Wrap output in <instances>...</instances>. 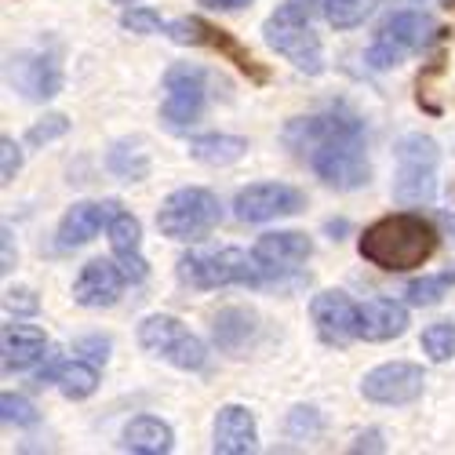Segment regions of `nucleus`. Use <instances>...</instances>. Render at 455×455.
Masks as SVG:
<instances>
[{
    "instance_id": "4c0bfd02",
    "label": "nucleus",
    "mask_w": 455,
    "mask_h": 455,
    "mask_svg": "<svg viewBox=\"0 0 455 455\" xmlns=\"http://www.w3.org/2000/svg\"><path fill=\"white\" fill-rule=\"evenodd\" d=\"M350 451H387V444H383V434H379V430H368V434H361V437L350 444Z\"/></svg>"
},
{
    "instance_id": "9d476101",
    "label": "nucleus",
    "mask_w": 455,
    "mask_h": 455,
    "mask_svg": "<svg viewBox=\"0 0 455 455\" xmlns=\"http://www.w3.org/2000/svg\"><path fill=\"white\" fill-rule=\"evenodd\" d=\"M168 36L175 44H194V48H208V52H219L226 62H234L244 77H251L255 84H267L270 81V73L262 69L255 59H251V52L237 41L234 33H226V29H219V26H212V22H204V19H197V15H189V19H175V22H168Z\"/></svg>"
},
{
    "instance_id": "2f4dec72",
    "label": "nucleus",
    "mask_w": 455,
    "mask_h": 455,
    "mask_svg": "<svg viewBox=\"0 0 455 455\" xmlns=\"http://www.w3.org/2000/svg\"><path fill=\"white\" fill-rule=\"evenodd\" d=\"M66 132H69V117H66V113H52V117H44L41 124H33V128L26 132V142L41 149V146H48V142L62 139Z\"/></svg>"
},
{
    "instance_id": "a878e982",
    "label": "nucleus",
    "mask_w": 455,
    "mask_h": 455,
    "mask_svg": "<svg viewBox=\"0 0 455 455\" xmlns=\"http://www.w3.org/2000/svg\"><path fill=\"white\" fill-rule=\"evenodd\" d=\"M106 168L117 179H124V182H139V179L149 175V154L142 149V142L121 139V142H113L109 157H106Z\"/></svg>"
},
{
    "instance_id": "ea45409f",
    "label": "nucleus",
    "mask_w": 455,
    "mask_h": 455,
    "mask_svg": "<svg viewBox=\"0 0 455 455\" xmlns=\"http://www.w3.org/2000/svg\"><path fill=\"white\" fill-rule=\"evenodd\" d=\"M117 4H139V0H117Z\"/></svg>"
},
{
    "instance_id": "f257e3e1",
    "label": "nucleus",
    "mask_w": 455,
    "mask_h": 455,
    "mask_svg": "<svg viewBox=\"0 0 455 455\" xmlns=\"http://www.w3.org/2000/svg\"><path fill=\"white\" fill-rule=\"evenodd\" d=\"M284 146L331 189H361L371 175L364 121L343 106H328L310 117H295L281 132Z\"/></svg>"
},
{
    "instance_id": "ddd939ff",
    "label": "nucleus",
    "mask_w": 455,
    "mask_h": 455,
    "mask_svg": "<svg viewBox=\"0 0 455 455\" xmlns=\"http://www.w3.org/2000/svg\"><path fill=\"white\" fill-rule=\"evenodd\" d=\"M8 81L29 102H48L62 92V66L48 52H19L8 59Z\"/></svg>"
},
{
    "instance_id": "b1692460",
    "label": "nucleus",
    "mask_w": 455,
    "mask_h": 455,
    "mask_svg": "<svg viewBox=\"0 0 455 455\" xmlns=\"http://www.w3.org/2000/svg\"><path fill=\"white\" fill-rule=\"evenodd\" d=\"M121 448L135 455H168L175 448V434L157 415H139L121 434Z\"/></svg>"
},
{
    "instance_id": "cd10ccee",
    "label": "nucleus",
    "mask_w": 455,
    "mask_h": 455,
    "mask_svg": "<svg viewBox=\"0 0 455 455\" xmlns=\"http://www.w3.org/2000/svg\"><path fill=\"white\" fill-rule=\"evenodd\" d=\"M379 0H321V12L335 29H357Z\"/></svg>"
},
{
    "instance_id": "aec40b11",
    "label": "nucleus",
    "mask_w": 455,
    "mask_h": 455,
    "mask_svg": "<svg viewBox=\"0 0 455 455\" xmlns=\"http://www.w3.org/2000/svg\"><path fill=\"white\" fill-rule=\"evenodd\" d=\"M106 237H109V248H113V259L121 262V270L128 274L132 284H139L149 270H146V255H142V226L132 212H121L109 219L106 226Z\"/></svg>"
},
{
    "instance_id": "393cba45",
    "label": "nucleus",
    "mask_w": 455,
    "mask_h": 455,
    "mask_svg": "<svg viewBox=\"0 0 455 455\" xmlns=\"http://www.w3.org/2000/svg\"><path fill=\"white\" fill-rule=\"evenodd\" d=\"M244 154H248V139H237V135H201L189 142V157L208 168L237 164Z\"/></svg>"
},
{
    "instance_id": "f03ea898",
    "label": "nucleus",
    "mask_w": 455,
    "mask_h": 455,
    "mask_svg": "<svg viewBox=\"0 0 455 455\" xmlns=\"http://www.w3.org/2000/svg\"><path fill=\"white\" fill-rule=\"evenodd\" d=\"M437 248H441L437 226L419 212H394L375 219L371 226H364V234L357 241V251L368 267L387 274L423 270L437 255Z\"/></svg>"
},
{
    "instance_id": "dca6fc26",
    "label": "nucleus",
    "mask_w": 455,
    "mask_h": 455,
    "mask_svg": "<svg viewBox=\"0 0 455 455\" xmlns=\"http://www.w3.org/2000/svg\"><path fill=\"white\" fill-rule=\"evenodd\" d=\"M52 361V343L36 324H4L0 331V364L8 375L44 368Z\"/></svg>"
},
{
    "instance_id": "1a4fd4ad",
    "label": "nucleus",
    "mask_w": 455,
    "mask_h": 455,
    "mask_svg": "<svg viewBox=\"0 0 455 455\" xmlns=\"http://www.w3.org/2000/svg\"><path fill=\"white\" fill-rule=\"evenodd\" d=\"M430 36H434V19L430 15H423V12H394L375 33V41L368 48V66L371 69H394L411 52L427 48Z\"/></svg>"
},
{
    "instance_id": "72a5a7b5",
    "label": "nucleus",
    "mask_w": 455,
    "mask_h": 455,
    "mask_svg": "<svg viewBox=\"0 0 455 455\" xmlns=\"http://www.w3.org/2000/svg\"><path fill=\"white\" fill-rule=\"evenodd\" d=\"M22 172V146L12 139V135H4L0 139V182H15V175Z\"/></svg>"
},
{
    "instance_id": "39448f33",
    "label": "nucleus",
    "mask_w": 455,
    "mask_h": 455,
    "mask_svg": "<svg viewBox=\"0 0 455 455\" xmlns=\"http://www.w3.org/2000/svg\"><path fill=\"white\" fill-rule=\"evenodd\" d=\"M222 222V204L212 189L204 186H182L175 194L164 197L161 212H157V230L168 237V241H179V244H194V241H204L215 226Z\"/></svg>"
},
{
    "instance_id": "c9c22d12",
    "label": "nucleus",
    "mask_w": 455,
    "mask_h": 455,
    "mask_svg": "<svg viewBox=\"0 0 455 455\" xmlns=\"http://www.w3.org/2000/svg\"><path fill=\"white\" fill-rule=\"evenodd\" d=\"M0 237H4V241H0V248H4V251H0V270L12 274L15 270V237H12V226H4Z\"/></svg>"
},
{
    "instance_id": "20e7f679",
    "label": "nucleus",
    "mask_w": 455,
    "mask_h": 455,
    "mask_svg": "<svg viewBox=\"0 0 455 455\" xmlns=\"http://www.w3.org/2000/svg\"><path fill=\"white\" fill-rule=\"evenodd\" d=\"M179 281L194 291H215V288H259L267 274L259 270L251 251L241 248H219V251H189L179 259Z\"/></svg>"
},
{
    "instance_id": "5701e85b",
    "label": "nucleus",
    "mask_w": 455,
    "mask_h": 455,
    "mask_svg": "<svg viewBox=\"0 0 455 455\" xmlns=\"http://www.w3.org/2000/svg\"><path fill=\"white\" fill-rule=\"evenodd\" d=\"M255 331H259V317L244 307H226L219 310V317L212 321V339L222 354H241L255 343Z\"/></svg>"
},
{
    "instance_id": "4468645a",
    "label": "nucleus",
    "mask_w": 455,
    "mask_h": 455,
    "mask_svg": "<svg viewBox=\"0 0 455 455\" xmlns=\"http://www.w3.org/2000/svg\"><path fill=\"white\" fill-rule=\"evenodd\" d=\"M259 270L267 274V281H277L291 270H299L302 262L314 255V241L299 230H277V234H262L251 248Z\"/></svg>"
},
{
    "instance_id": "9b49d317",
    "label": "nucleus",
    "mask_w": 455,
    "mask_h": 455,
    "mask_svg": "<svg viewBox=\"0 0 455 455\" xmlns=\"http://www.w3.org/2000/svg\"><path fill=\"white\" fill-rule=\"evenodd\" d=\"M427 387V371L411 361H387L375 364L371 371H364L361 379V397L371 404H387V408H401L423 397Z\"/></svg>"
},
{
    "instance_id": "2eb2a0df",
    "label": "nucleus",
    "mask_w": 455,
    "mask_h": 455,
    "mask_svg": "<svg viewBox=\"0 0 455 455\" xmlns=\"http://www.w3.org/2000/svg\"><path fill=\"white\" fill-rule=\"evenodd\" d=\"M310 317L328 347H350L357 339V302L347 291H321L310 302Z\"/></svg>"
},
{
    "instance_id": "473e14b6",
    "label": "nucleus",
    "mask_w": 455,
    "mask_h": 455,
    "mask_svg": "<svg viewBox=\"0 0 455 455\" xmlns=\"http://www.w3.org/2000/svg\"><path fill=\"white\" fill-rule=\"evenodd\" d=\"M284 430H288V437H314V434H321V415H317V408H310V404L291 408Z\"/></svg>"
},
{
    "instance_id": "412c9836",
    "label": "nucleus",
    "mask_w": 455,
    "mask_h": 455,
    "mask_svg": "<svg viewBox=\"0 0 455 455\" xmlns=\"http://www.w3.org/2000/svg\"><path fill=\"white\" fill-rule=\"evenodd\" d=\"M408 331V310L394 299H368L357 307V339L364 343H390Z\"/></svg>"
},
{
    "instance_id": "58836bf2",
    "label": "nucleus",
    "mask_w": 455,
    "mask_h": 455,
    "mask_svg": "<svg viewBox=\"0 0 455 455\" xmlns=\"http://www.w3.org/2000/svg\"><path fill=\"white\" fill-rule=\"evenodd\" d=\"M197 4L208 12H244L251 8V0H197Z\"/></svg>"
},
{
    "instance_id": "4be33fe9",
    "label": "nucleus",
    "mask_w": 455,
    "mask_h": 455,
    "mask_svg": "<svg viewBox=\"0 0 455 455\" xmlns=\"http://www.w3.org/2000/svg\"><path fill=\"white\" fill-rule=\"evenodd\" d=\"M36 383L59 387V394L69 397V401H88L99 390V368L88 364V361H77V357L73 361H55L52 368H41Z\"/></svg>"
},
{
    "instance_id": "423d86ee",
    "label": "nucleus",
    "mask_w": 455,
    "mask_h": 455,
    "mask_svg": "<svg viewBox=\"0 0 455 455\" xmlns=\"http://www.w3.org/2000/svg\"><path fill=\"white\" fill-rule=\"evenodd\" d=\"M397 175H394V201L401 204H430L437 194V164L441 149L430 135H404L394 146Z\"/></svg>"
},
{
    "instance_id": "f8f14e48",
    "label": "nucleus",
    "mask_w": 455,
    "mask_h": 455,
    "mask_svg": "<svg viewBox=\"0 0 455 455\" xmlns=\"http://www.w3.org/2000/svg\"><path fill=\"white\" fill-rule=\"evenodd\" d=\"M302 208H307V197L288 182H251L234 197V215L241 222H274L284 215H299Z\"/></svg>"
},
{
    "instance_id": "c85d7f7f",
    "label": "nucleus",
    "mask_w": 455,
    "mask_h": 455,
    "mask_svg": "<svg viewBox=\"0 0 455 455\" xmlns=\"http://www.w3.org/2000/svg\"><path fill=\"white\" fill-rule=\"evenodd\" d=\"M419 347H423V354H427L434 364L451 361V357H455V321H437V324H430V328L423 331V339H419Z\"/></svg>"
},
{
    "instance_id": "6e6552de",
    "label": "nucleus",
    "mask_w": 455,
    "mask_h": 455,
    "mask_svg": "<svg viewBox=\"0 0 455 455\" xmlns=\"http://www.w3.org/2000/svg\"><path fill=\"white\" fill-rule=\"evenodd\" d=\"M208 106V73L194 62H175L164 73V102H161V121L168 132H189Z\"/></svg>"
},
{
    "instance_id": "7ed1b4c3",
    "label": "nucleus",
    "mask_w": 455,
    "mask_h": 455,
    "mask_svg": "<svg viewBox=\"0 0 455 455\" xmlns=\"http://www.w3.org/2000/svg\"><path fill=\"white\" fill-rule=\"evenodd\" d=\"M262 41H267L284 62H291L299 73L317 77L324 73V48L321 36L310 26V4L307 0H288L267 22H262Z\"/></svg>"
},
{
    "instance_id": "c756f323",
    "label": "nucleus",
    "mask_w": 455,
    "mask_h": 455,
    "mask_svg": "<svg viewBox=\"0 0 455 455\" xmlns=\"http://www.w3.org/2000/svg\"><path fill=\"white\" fill-rule=\"evenodd\" d=\"M121 29H128V33H142V36H154V33H168V22H164L154 8L128 4L124 15H121Z\"/></svg>"
},
{
    "instance_id": "f704fd0d",
    "label": "nucleus",
    "mask_w": 455,
    "mask_h": 455,
    "mask_svg": "<svg viewBox=\"0 0 455 455\" xmlns=\"http://www.w3.org/2000/svg\"><path fill=\"white\" fill-rule=\"evenodd\" d=\"M4 307L15 310V314H36L41 302H36V295L29 288H12V291H4Z\"/></svg>"
},
{
    "instance_id": "7c9ffc66",
    "label": "nucleus",
    "mask_w": 455,
    "mask_h": 455,
    "mask_svg": "<svg viewBox=\"0 0 455 455\" xmlns=\"http://www.w3.org/2000/svg\"><path fill=\"white\" fill-rule=\"evenodd\" d=\"M0 419H4V427H36L41 415L22 394H4L0 397Z\"/></svg>"
},
{
    "instance_id": "e433bc0d",
    "label": "nucleus",
    "mask_w": 455,
    "mask_h": 455,
    "mask_svg": "<svg viewBox=\"0 0 455 455\" xmlns=\"http://www.w3.org/2000/svg\"><path fill=\"white\" fill-rule=\"evenodd\" d=\"M77 350H81V354H88L92 361H106V357H109V343H106V339H99V335H92V339H81V343H77Z\"/></svg>"
},
{
    "instance_id": "bb28decb",
    "label": "nucleus",
    "mask_w": 455,
    "mask_h": 455,
    "mask_svg": "<svg viewBox=\"0 0 455 455\" xmlns=\"http://www.w3.org/2000/svg\"><path fill=\"white\" fill-rule=\"evenodd\" d=\"M455 288V270H441V274H427V277H415L404 288L408 307H437V302Z\"/></svg>"
},
{
    "instance_id": "6ab92c4d",
    "label": "nucleus",
    "mask_w": 455,
    "mask_h": 455,
    "mask_svg": "<svg viewBox=\"0 0 455 455\" xmlns=\"http://www.w3.org/2000/svg\"><path fill=\"white\" fill-rule=\"evenodd\" d=\"M117 201H81V204H73L66 215H62V222H59V248L62 251H69V248H81V244H88V241H95L106 226H109V219L117 215Z\"/></svg>"
},
{
    "instance_id": "f3484780",
    "label": "nucleus",
    "mask_w": 455,
    "mask_h": 455,
    "mask_svg": "<svg viewBox=\"0 0 455 455\" xmlns=\"http://www.w3.org/2000/svg\"><path fill=\"white\" fill-rule=\"evenodd\" d=\"M124 284H128V274L121 270V262L92 259L77 274V281H73V302H81L84 310H106L121 299Z\"/></svg>"
},
{
    "instance_id": "a211bd4d",
    "label": "nucleus",
    "mask_w": 455,
    "mask_h": 455,
    "mask_svg": "<svg viewBox=\"0 0 455 455\" xmlns=\"http://www.w3.org/2000/svg\"><path fill=\"white\" fill-rule=\"evenodd\" d=\"M212 451L219 455H251L259 451V423L244 404H222L212 427Z\"/></svg>"
},
{
    "instance_id": "0eeeda50",
    "label": "nucleus",
    "mask_w": 455,
    "mask_h": 455,
    "mask_svg": "<svg viewBox=\"0 0 455 455\" xmlns=\"http://www.w3.org/2000/svg\"><path fill=\"white\" fill-rule=\"evenodd\" d=\"M139 347L182 371L208 368V347L179 317H168V314H154L139 324Z\"/></svg>"
}]
</instances>
